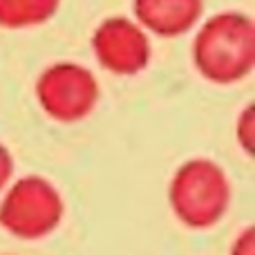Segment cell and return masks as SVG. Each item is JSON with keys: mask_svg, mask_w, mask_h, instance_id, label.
Masks as SVG:
<instances>
[{"mask_svg": "<svg viewBox=\"0 0 255 255\" xmlns=\"http://www.w3.org/2000/svg\"><path fill=\"white\" fill-rule=\"evenodd\" d=\"M193 61L204 79L229 85L255 63V27L247 13L224 11L208 18L193 43Z\"/></svg>", "mask_w": 255, "mask_h": 255, "instance_id": "cell-1", "label": "cell"}, {"mask_svg": "<svg viewBox=\"0 0 255 255\" xmlns=\"http://www.w3.org/2000/svg\"><path fill=\"white\" fill-rule=\"evenodd\" d=\"M168 202L181 224L190 229H211L229 208L231 184L215 161L190 159L172 175Z\"/></svg>", "mask_w": 255, "mask_h": 255, "instance_id": "cell-2", "label": "cell"}, {"mask_svg": "<svg viewBox=\"0 0 255 255\" xmlns=\"http://www.w3.org/2000/svg\"><path fill=\"white\" fill-rule=\"evenodd\" d=\"M63 220V197L52 181L29 175L9 186L0 204V226L20 240H40Z\"/></svg>", "mask_w": 255, "mask_h": 255, "instance_id": "cell-3", "label": "cell"}, {"mask_svg": "<svg viewBox=\"0 0 255 255\" xmlns=\"http://www.w3.org/2000/svg\"><path fill=\"white\" fill-rule=\"evenodd\" d=\"M36 99L45 115L61 124L81 121L99 101V85L92 72L76 63L49 65L36 81Z\"/></svg>", "mask_w": 255, "mask_h": 255, "instance_id": "cell-4", "label": "cell"}, {"mask_svg": "<svg viewBox=\"0 0 255 255\" xmlns=\"http://www.w3.org/2000/svg\"><path fill=\"white\" fill-rule=\"evenodd\" d=\"M97 61L108 72L130 76L141 72L150 61V43L139 22L124 16H112L97 27L92 36Z\"/></svg>", "mask_w": 255, "mask_h": 255, "instance_id": "cell-5", "label": "cell"}, {"mask_svg": "<svg viewBox=\"0 0 255 255\" xmlns=\"http://www.w3.org/2000/svg\"><path fill=\"white\" fill-rule=\"evenodd\" d=\"M204 0H134L141 29L159 36H179L199 20Z\"/></svg>", "mask_w": 255, "mask_h": 255, "instance_id": "cell-6", "label": "cell"}, {"mask_svg": "<svg viewBox=\"0 0 255 255\" xmlns=\"http://www.w3.org/2000/svg\"><path fill=\"white\" fill-rule=\"evenodd\" d=\"M58 9V0H0L2 27H34L49 20Z\"/></svg>", "mask_w": 255, "mask_h": 255, "instance_id": "cell-7", "label": "cell"}, {"mask_svg": "<svg viewBox=\"0 0 255 255\" xmlns=\"http://www.w3.org/2000/svg\"><path fill=\"white\" fill-rule=\"evenodd\" d=\"M255 124V117H253V106H249L247 110L242 112L238 121V139L242 143V148L247 152H253V126Z\"/></svg>", "mask_w": 255, "mask_h": 255, "instance_id": "cell-8", "label": "cell"}, {"mask_svg": "<svg viewBox=\"0 0 255 255\" xmlns=\"http://www.w3.org/2000/svg\"><path fill=\"white\" fill-rule=\"evenodd\" d=\"M231 255H255V231L251 226L238 235L233 249H231Z\"/></svg>", "mask_w": 255, "mask_h": 255, "instance_id": "cell-9", "label": "cell"}, {"mask_svg": "<svg viewBox=\"0 0 255 255\" xmlns=\"http://www.w3.org/2000/svg\"><path fill=\"white\" fill-rule=\"evenodd\" d=\"M11 172H13V159H11V154H9V150L0 143V193H2L4 186L9 184Z\"/></svg>", "mask_w": 255, "mask_h": 255, "instance_id": "cell-10", "label": "cell"}]
</instances>
